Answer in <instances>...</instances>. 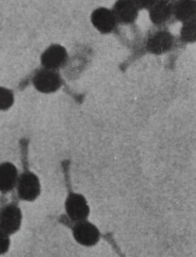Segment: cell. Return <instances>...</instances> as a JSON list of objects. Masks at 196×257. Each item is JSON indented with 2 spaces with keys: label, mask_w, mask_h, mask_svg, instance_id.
<instances>
[{
  "label": "cell",
  "mask_w": 196,
  "mask_h": 257,
  "mask_svg": "<svg viewBox=\"0 0 196 257\" xmlns=\"http://www.w3.org/2000/svg\"><path fill=\"white\" fill-rule=\"evenodd\" d=\"M139 9H150L158 0H135Z\"/></svg>",
  "instance_id": "16"
},
{
  "label": "cell",
  "mask_w": 196,
  "mask_h": 257,
  "mask_svg": "<svg viewBox=\"0 0 196 257\" xmlns=\"http://www.w3.org/2000/svg\"><path fill=\"white\" fill-rule=\"evenodd\" d=\"M91 22L96 30L104 34L112 33L118 24L112 11L103 7L93 11L91 15Z\"/></svg>",
  "instance_id": "9"
},
{
  "label": "cell",
  "mask_w": 196,
  "mask_h": 257,
  "mask_svg": "<svg viewBox=\"0 0 196 257\" xmlns=\"http://www.w3.org/2000/svg\"><path fill=\"white\" fill-rule=\"evenodd\" d=\"M22 213L18 205L9 204L0 210V229L8 235H13L19 230Z\"/></svg>",
  "instance_id": "3"
},
{
  "label": "cell",
  "mask_w": 196,
  "mask_h": 257,
  "mask_svg": "<svg viewBox=\"0 0 196 257\" xmlns=\"http://www.w3.org/2000/svg\"><path fill=\"white\" fill-rule=\"evenodd\" d=\"M73 235L77 242L81 245L91 247L97 244L100 232L95 225L87 220L78 222L73 228Z\"/></svg>",
  "instance_id": "6"
},
{
  "label": "cell",
  "mask_w": 196,
  "mask_h": 257,
  "mask_svg": "<svg viewBox=\"0 0 196 257\" xmlns=\"http://www.w3.org/2000/svg\"><path fill=\"white\" fill-rule=\"evenodd\" d=\"M13 92L6 87H0V111H6L13 105Z\"/></svg>",
  "instance_id": "14"
},
{
  "label": "cell",
  "mask_w": 196,
  "mask_h": 257,
  "mask_svg": "<svg viewBox=\"0 0 196 257\" xmlns=\"http://www.w3.org/2000/svg\"><path fill=\"white\" fill-rule=\"evenodd\" d=\"M195 12V0H177L173 4V15L180 22H187L193 19Z\"/></svg>",
  "instance_id": "12"
},
{
  "label": "cell",
  "mask_w": 196,
  "mask_h": 257,
  "mask_svg": "<svg viewBox=\"0 0 196 257\" xmlns=\"http://www.w3.org/2000/svg\"><path fill=\"white\" fill-rule=\"evenodd\" d=\"M180 35L184 42H192L195 40V18L183 23Z\"/></svg>",
  "instance_id": "13"
},
{
  "label": "cell",
  "mask_w": 196,
  "mask_h": 257,
  "mask_svg": "<svg viewBox=\"0 0 196 257\" xmlns=\"http://www.w3.org/2000/svg\"><path fill=\"white\" fill-rule=\"evenodd\" d=\"M139 10L135 0H117L111 11L117 23L130 24L138 18Z\"/></svg>",
  "instance_id": "7"
},
{
  "label": "cell",
  "mask_w": 196,
  "mask_h": 257,
  "mask_svg": "<svg viewBox=\"0 0 196 257\" xmlns=\"http://www.w3.org/2000/svg\"><path fill=\"white\" fill-rule=\"evenodd\" d=\"M149 15L155 25H163L172 18L173 3L169 0H158L149 9Z\"/></svg>",
  "instance_id": "10"
},
{
  "label": "cell",
  "mask_w": 196,
  "mask_h": 257,
  "mask_svg": "<svg viewBox=\"0 0 196 257\" xmlns=\"http://www.w3.org/2000/svg\"><path fill=\"white\" fill-rule=\"evenodd\" d=\"M18 172L15 165L10 163L0 164V191L8 193L12 191L17 186Z\"/></svg>",
  "instance_id": "11"
},
{
  "label": "cell",
  "mask_w": 196,
  "mask_h": 257,
  "mask_svg": "<svg viewBox=\"0 0 196 257\" xmlns=\"http://www.w3.org/2000/svg\"><path fill=\"white\" fill-rule=\"evenodd\" d=\"M68 59L69 55L64 47L60 45H52L44 51L41 57V62L45 69L58 71L66 64Z\"/></svg>",
  "instance_id": "4"
},
{
  "label": "cell",
  "mask_w": 196,
  "mask_h": 257,
  "mask_svg": "<svg viewBox=\"0 0 196 257\" xmlns=\"http://www.w3.org/2000/svg\"><path fill=\"white\" fill-rule=\"evenodd\" d=\"M10 238L7 233L0 229V255L4 254L9 250Z\"/></svg>",
  "instance_id": "15"
},
{
  "label": "cell",
  "mask_w": 196,
  "mask_h": 257,
  "mask_svg": "<svg viewBox=\"0 0 196 257\" xmlns=\"http://www.w3.org/2000/svg\"><path fill=\"white\" fill-rule=\"evenodd\" d=\"M66 211L71 220L80 222L87 220L90 214V207L82 195L71 193L66 199Z\"/></svg>",
  "instance_id": "5"
},
{
  "label": "cell",
  "mask_w": 196,
  "mask_h": 257,
  "mask_svg": "<svg viewBox=\"0 0 196 257\" xmlns=\"http://www.w3.org/2000/svg\"><path fill=\"white\" fill-rule=\"evenodd\" d=\"M17 190L22 200L33 202L40 195V181L33 172H24L18 178Z\"/></svg>",
  "instance_id": "2"
},
{
  "label": "cell",
  "mask_w": 196,
  "mask_h": 257,
  "mask_svg": "<svg viewBox=\"0 0 196 257\" xmlns=\"http://www.w3.org/2000/svg\"><path fill=\"white\" fill-rule=\"evenodd\" d=\"M174 43V38L171 33L167 30H159L149 37L147 49L152 54H165L172 48Z\"/></svg>",
  "instance_id": "8"
},
{
  "label": "cell",
  "mask_w": 196,
  "mask_h": 257,
  "mask_svg": "<svg viewBox=\"0 0 196 257\" xmlns=\"http://www.w3.org/2000/svg\"><path fill=\"white\" fill-rule=\"evenodd\" d=\"M62 78L57 70L39 69L33 78L34 87L38 91L43 93H51L57 91L62 85Z\"/></svg>",
  "instance_id": "1"
}]
</instances>
